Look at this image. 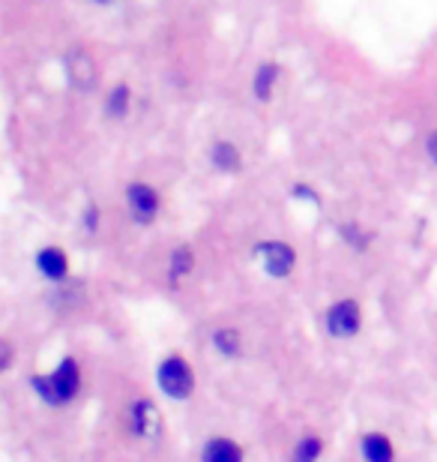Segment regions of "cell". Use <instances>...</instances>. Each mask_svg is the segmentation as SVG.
Instances as JSON below:
<instances>
[{"label": "cell", "mask_w": 437, "mask_h": 462, "mask_svg": "<svg viewBox=\"0 0 437 462\" xmlns=\"http://www.w3.org/2000/svg\"><path fill=\"white\" fill-rule=\"evenodd\" d=\"M33 387L49 405H63L78 393V364L76 360H63L58 373H51L49 378H33Z\"/></svg>", "instance_id": "obj_1"}, {"label": "cell", "mask_w": 437, "mask_h": 462, "mask_svg": "<svg viewBox=\"0 0 437 462\" xmlns=\"http://www.w3.org/2000/svg\"><path fill=\"white\" fill-rule=\"evenodd\" d=\"M159 384H162L165 393L174 396V400H186V396L192 393V387H195L189 364H186L183 357H168L159 366Z\"/></svg>", "instance_id": "obj_2"}, {"label": "cell", "mask_w": 437, "mask_h": 462, "mask_svg": "<svg viewBox=\"0 0 437 462\" xmlns=\"http://www.w3.org/2000/svg\"><path fill=\"white\" fill-rule=\"evenodd\" d=\"M67 72H69V81H72V88H78V90H87L96 85V63H93V58L87 51H69L67 54Z\"/></svg>", "instance_id": "obj_3"}, {"label": "cell", "mask_w": 437, "mask_h": 462, "mask_svg": "<svg viewBox=\"0 0 437 462\" xmlns=\"http://www.w3.org/2000/svg\"><path fill=\"white\" fill-rule=\"evenodd\" d=\"M327 328L332 337H353L360 330V307L353 300H341L330 310Z\"/></svg>", "instance_id": "obj_4"}, {"label": "cell", "mask_w": 437, "mask_h": 462, "mask_svg": "<svg viewBox=\"0 0 437 462\" xmlns=\"http://www.w3.org/2000/svg\"><path fill=\"white\" fill-rule=\"evenodd\" d=\"M129 210H132L138 223H150L156 210H159V199H156V192L147 183H132L129 187Z\"/></svg>", "instance_id": "obj_5"}, {"label": "cell", "mask_w": 437, "mask_h": 462, "mask_svg": "<svg viewBox=\"0 0 437 462\" xmlns=\"http://www.w3.org/2000/svg\"><path fill=\"white\" fill-rule=\"evenodd\" d=\"M258 253L264 258V267L273 276H287L294 271V249L285 246V244H276V240H269V244L258 246Z\"/></svg>", "instance_id": "obj_6"}, {"label": "cell", "mask_w": 437, "mask_h": 462, "mask_svg": "<svg viewBox=\"0 0 437 462\" xmlns=\"http://www.w3.org/2000/svg\"><path fill=\"white\" fill-rule=\"evenodd\" d=\"M132 430L138 436H156L159 432V411L153 409V402L132 405Z\"/></svg>", "instance_id": "obj_7"}, {"label": "cell", "mask_w": 437, "mask_h": 462, "mask_svg": "<svg viewBox=\"0 0 437 462\" xmlns=\"http://www.w3.org/2000/svg\"><path fill=\"white\" fill-rule=\"evenodd\" d=\"M204 462H243V454L234 441L228 439H213L207 448H204Z\"/></svg>", "instance_id": "obj_8"}, {"label": "cell", "mask_w": 437, "mask_h": 462, "mask_svg": "<svg viewBox=\"0 0 437 462\" xmlns=\"http://www.w3.org/2000/svg\"><path fill=\"white\" fill-rule=\"evenodd\" d=\"M362 457L369 462H393V445H389V439L371 432V436L362 439Z\"/></svg>", "instance_id": "obj_9"}, {"label": "cell", "mask_w": 437, "mask_h": 462, "mask_svg": "<svg viewBox=\"0 0 437 462\" xmlns=\"http://www.w3.org/2000/svg\"><path fill=\"white\" fill-rule=\"evenodd\" d=\"M40 271L49 276V280H63V276H67V255H63L60 249H42Z\"/></svg>", "instance_id": "obj_10"}, {"label": "cell", "mask_w": 437, "mask_h": 462, "mask_svg": "<svg viewBox=\"0 0 437 462\" xmlns=\"http://www.w3.org/2000/svg\"><path fill=\"white\" fill-rule=\"evenodd\" d=\"M213 162H216L219 169H225V171H234L240 165V153L234 151V144L219 142L216 147H213Z\"/></svg>", "instance_id": "obj_11"}, {"label": "cell", "mask_w": 437, "mask_h": 462, "mask_svg": "<svg viewBox=\"0 0 437 462\" xmlns=\"http://www.w3.org/2000/svg\"><path fill=\"white\" fill-rule=\"evenodd\" d=\"M276 76H278V67H276V63H264V67L258 69V76H255V97H258V99H267V97H269V90H273Z\"/></svg>", "instance_id": "obj_12"}, {"label": "cell", "mask_w": 437, "mask_h": 462, "mask_svg": "<svg viewBox=\"0 0 437 462\" xmlns=\"http://www.w3.org/2000/svg\"><path fill=\"white\" fill-rule=\"evenodd\" d=\"M213 346H216L225 357H234L240 351V334L237 330H219V334L213 337Z\"/></svg>", "instance_id": "obj_13"}, {"label": "cell", "mask_w": 437, "mask_h": 462, "mask_svg": "<svg viewBox=\"0 0 437 462\" xmlns=\"http://www.w3.org/2000/svg\"><path fill=\"white\" fill-rule=\"evenodd\" d=\"M126 108H129V88L120 85V88L111 90V97H108V115L111 117H123Z\"/></svg>", "instance_id": "obj_14"}, {"label": "cell", "mask_w": 437, "mask_h": 462, "mask_svg": "<svg viewBox=\"0 0 437 462\" xmlns=\"http://www.w3.org/2000/svg\"><path fill=\"white\" fill-rule=\"evenodd\" d=\"M189 271H192V253L183 246V249H177L174 258H171V280L177 282L183 273H189Z\"/></svg>", "instance_id": "obj_15"}, {"label": "cell", "mask_w": 437, "mask_h": 462, "mask_svg": "<svg viewBox=\"0 0 437 462\" xmlns=\"http://www.w3.org/2000/svg\"><path fill=\"white\" fill-rule=\"evenodd\" d=\"M321 457V441L318 439H303L300 448H296L294 462H314Z\"/></svg>", "instance_id": "obj_16"}, {"label": "cell", "mask_w": 437, "mask_h": 462, "mask_svg": "<svg viewBox=\"0 0 437 462\" xmlns=\"http://www.w3.org/2000/svg\"><path fill=\"white\" fill-rule=\"evenodd\" d=\"M341 235H345L348 244H353V246H366L369 244V240L362 237V231L357 226H345V228H341Z\"/></svg>", "instance_id": "obj_17"}, {"label": "cell", "mask_w": 437, "mask_h": 462, "mask_svg": "<svg viewBox=\"0 0 437 462\" xmlns=\"http://www.w3.org/2000/svg\"><path fill=\"white\" fill-rule=\"evenodd\" d=\"M429 156L437 162V133H432V135H429Z\"/></svg>", "instance_id": "obj_18"}, {"label": "cell", "mask_w": 437, "mask_h": 462, "mask_svg": "<svg viewBox=\"0 0 437 462\" xmlns=\"http://www.w3.org/2000/svg\"><path fill=\"white\" fill-rule=\"evenodd\" d=\"M99 226V210H87V228H96Z\"/></svg>", "instance_id": "obj_19"}, {"label": "cell", "mask_w": 437, "mask_h": 462, "mask_svg": "<svg viewBox=\"0 0 437 462\" xmlns=\"http://www.w3.org/2000/svg\"><path fill=\"white\" fill-rule=\"evenodd\" d=\"M93 4H111V0H93Z\"/></svg>", "instance_id": "obj_20"}]
</instances>
